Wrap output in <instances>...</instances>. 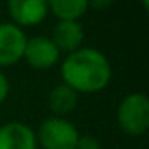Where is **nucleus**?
Wrapping results in <instances>:
<instances>
[{"instance_id":"3","label":"nucleus","mask_w":149,"mask_h":149,"mask_svg":"<svg viewBox=\"0 0 149 149\" xmlns=\"http://www.w3.org/2000/svg\"><path fill=\"white\" fill-rule=\"evenodd\" d=\"M44 149H76L79 132L65 118H47L35 135Z\"/></svg>"},{"instance_id":"1","label":"nucleus","mask_w":149,"mask_h":149,"mask_svg":"<svg viewBox=\"0 0 149 149\" xmlns=\"http://www.w3.org/2000/svg\"><path fill=\"white\" fill-rule=\"evenodd\" d=\"M61 77L77 93H97L109 86L112 68L104 53L93 47H81L70 53L61 63Z\"/></svg>"},{"instance_id":"9","label":"nucleus","mask_w":149,"mask_h":149,"mask_svg":"<svg viewBox=\"0 0 149 149\" xmlns=\"http://www.w3.org/2000/svg\"><path fill=\"white\" fill-rule=\"evenodd\" d=\"M77 102H79L77 91H74L65 83L56 84L47 95V105L56 114V118H65L67 114H70L77 107Z\"/></svg>"},{"instance_id":"10","label":"nucleus","mask_w":149,"mask_h":149,"mask_svg":"<svg viewBox=\"0 0 149 149\" xmlns=\"http://www.w3.org/2000/svg\"><path fill=\"white\" fill-rule=\"evenodd\" d=\"M60 21H77L90 7L86 0H53L47 4Z\"/></svg>"},{"instance_id":"12","label":"nucleus","mask_w":149,"mask_h":149,"mask_svg":"<svg viewBox=\"0 0 149 149\" xmlns=\"http://www.w3.org/2000/svg\"><path fill=\"white\" fill-rule=\"evenodd\" d=\"M7 95H9V81H7V77L4 74L0 72V104L6 102Z\"/></svg>"},{"instance_id":"8","label":"nucleus","mask_w":149,"mask_h":149,"mask_svg":"<svg viewBox=\"0 0 149 149\" xmlns=\"http://www.w3.org/2000/svg\"><path fill=\"white\" fill-rule=\"evenodd\" d=\"M54 46L58 47V51H65V53H74L81 49V44L84 40V30L81 26V23L77 21H58V25L53 30V39Z\"/></svg>"},{"instance_id":"6","label":"nucleus","mask_w":149,"mask_h":149,"mask_svg":"<svg viewBox=\"0 0 149 149\" xmlns=\"http://www.w3.org/2000/svg\"><path fill=\"white\" fill-rule=\"evenodd\" d=\"M35 132L19 121H11L0 126V149H35Z\"/></svg>"},{"instance_id":"13","label":"nucleus","mask_w":149,"mask_h":149,"mask_svg":"<svg viewBox=\"0 0 149 149\" xmlns=\"http://www.w3.org/2000/svg\"><path fill=\"white\" fill-rule=\"evenodd\" d=\"M91 6H93V7H109L111 2H93Z\"/></svg>"},{"instance_id":"5","label":"nucleus","mask_w":149,"mask_h":149,"mask_svg":"<svg viewBox=\"0 0 149 149\" xmlns=\"http://www.w3.org/2000/svg\"><path fill=\"white\" fill-rule=\"evenodd\" d=\"M23 58L30 67L37 70H46V68H51L60 60V51L49 37L39 35V37L26 39Z\"/></svg>"},{"instance_id":"11","label":"nucleus","mask_w":149,"mask_h":149,"mask_svg":"<svg viewBox=\"0 0 149 149\" xmlns=\"http://www.w3.org/2000/svg\"><path fill=\"white\" fill-rule=\"evenodd\" d=\"M76 149H102V146H100L98 139H95L91 135H79Z\"/></svg>"},{"instance_id":"2","label":"nucleus","mask_w":149,"mask_h":149,"mask_svg":"<svg viewBox=\"0 0 149 149\" xmlns=\"http://www.w3.org/2000/svg\"><path fill=\"white\" fill-rule=\"evenodd\" d=\"M118 123L128 135H142L149 128V98L146 93H130L118 105Z\"/></svg>"},{"instance_id":"7","label":"nucleus","mask_w":149,"mask_h":149,"mask_svg":"<svg viewBox=\"0 0 149 149\" xmlns=\"http://www.w3.org/2000/svg\"><path fill=\"white\" fill-rule=\"evenodd\" d=\"M11 18L16 26H32L39 25L47 16V2L44 0H13L7 4Z\"/></svg>"},{"instance_id":"4","label":"nucleus","mask_w":149,"mask_h":149,"mask_svg":"<svg viewBox=\"0 0 149 149\" xmlns=\"http://www.w3.org/2000/svg\"><path fill=\"white\" fill-rule=\"evenodd\" d=\"M26 46L25 32L14 23H0V67H9L23 58Z\"/></svg>"}]
</instances>
